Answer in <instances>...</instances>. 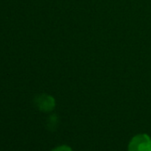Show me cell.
I'll return each instance as SVG.
<instances>
[{"instance_id": "obj_1", "label": "cell", "mask_w": 151, "mask_h": 151, "mask_svg": "<svg viewBox=\"0 0 151 151\" xmlns=\"http://www.w3.org/2000/svg\"><path fill=\"white\" fill-rule=\"evenodd\" d=\"M128 151H151V137L147 133L133 136L128 144Z\"/></svg>"}, {"instance_id": "obj_2", "label": "cell", "mask_w": 151, "mask_h": 151, "mask_svg": "<svg viewBox=\"0 0 151 151\" xmlns=\"http://www.w3.org/2000/svg\"><path fill=\"white\" fill-rule=\"evenodd\" d=\"M36 105L39 110L43 112H50L55 108V100L52 96L48 94L38 95L35 100Z\"/></svg>"}, {"instance_id": "obj_3", "label": "cell", "mask_w": 151, "mask_h": 151, "mask_svg": "<svg viewBox=\"0 0 151 151\" xmlns=\"http://www.w3.org/2000/svg\"><path fill=\"white\" fill-rule=\"evenodd\" d=\"M51 151H73V149L68 145H60V146L56 147Z\"/></svg>"}]
</instances>
